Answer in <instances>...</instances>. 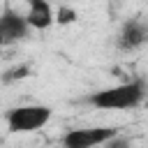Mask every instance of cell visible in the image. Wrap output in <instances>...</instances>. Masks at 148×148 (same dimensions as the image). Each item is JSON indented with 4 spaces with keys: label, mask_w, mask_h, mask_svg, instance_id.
<instances>
[{
    "label": "cell",
    "mask_w": 148,
    "mask_h": 148,
    "mask_svg": "<svg viewBox=\"0 0 148 148\" xmlns=\"http://www.w3.org/2000/svg\"><path fill=\"white\" fill-rule=\"evenodd\" d=\"M146 42H148V28L139 18L127 21L118 32V49L120 51H136Z\"/></svg>",
    "instance_id": "cell-5"
},
{
    "label": "cell",
    "mask_w": 148,
    "mask_h": 148,
    "mask_svg": "<svg viewBox=\"0 0 148 148\" xmlns=\"http://www.w3.org/2000/svg\"><path fill=\"white\" fill-rule=\"evenodd\" d=\"M28 23L32 25V30H46L53 21L56 14L49 5V0H28Z\"/></svg>",
    "instance_id": "cell-6"
},
{
    "label": "cell",
    "mask_w": 148,
    "mask_h": 148,
    "mask_svg": "<svg viewBox=\"0 0 148 148\" xmlns=\"http://www.w3.org/2000/svg\"><path fill=\"white\" fill-rule=\"evenodd\" d=\"M146 97V83L143 81H127V83H118L111 88H102L92 95L86 97L88 104L104 109V111H125V109H134L143 102Z\"/></svg>",
    "instance_id": "cell-1"
},
{
    "label": "cell",
    "mask_w": 148,
    "mask_h": 148,
    "mask_svg": "<svg viewBox=\"0 0 148 148\" xmlns=\"http://www.w3.org/2000/svg\"><path fill=\"white\" fill-rule=\"evenodd\" d=\"M118 134L116 127H88V130H67L60 139L65 148H95L104 146Z\"/></svg>",
    "instance_id": "cell-3"
},
{
    "label": "cell",
    "mask_w": 148,
    "mask_h": 148,
    "mask_svg": "<svg viewBox=\"0 0 148 148\" xmlns=\"http://www.w3.org/2000/svg\"><path fill=\"white\" fill-rule=\"evenodd\" d=\"M30 30H32V25L28 23V16L25 14H18L12 7H5L2 9V16H0V42L5 46L25 39Z\"/></svg>",
    "instance_id": "cell-4"
},
{
    "label": "cell",
    "mask_w": 148,
    "mask_h": 148,
    "mask_svg": "<svg viewBox=\"0 0 148 148\" xmlns=\"http://www.w3.org/2000/svg\"><path fill=\"white\" fill-rule=\"evenodd\" d=\"M76 18H79V14H76V9H72V7H58V9H56V23H58V25L74 23Z\"/></svg>",
    "instance_id": "cell-7"
},
{
    "label": "cell",
    "mask_w": 148,
    "mask_h": 148,
    "mask_svg": "<svg viewBox=\"0 0 148 148\" xmlns=\"http://www.w3.org/2000/svg\"><path fill=\"white\" fill-rule=\"evenodd\" d=\"M7 127L12 134H25V132H37L51 120V109L44 104H25V106H14L7 111Z\"/></svg>",
    "instance_id": "cell-2"
}]
</instances>
